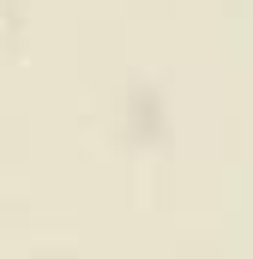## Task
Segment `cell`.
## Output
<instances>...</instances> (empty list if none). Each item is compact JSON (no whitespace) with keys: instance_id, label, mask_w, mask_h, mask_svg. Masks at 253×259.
I'll return each mask as SVG.
<instances>
[{"instance_id":"obj_1","label":"cell","mask_w":253,"mask_h":259,"mask_svg":"<svg viewBox=\"0 0 253 259\" xmlns=\"http://www.w3.org/2000/svg\"><path fill=\"white\" fill-rule=\"evenodd\" d=\"M6 24H12V6H6V0H0V30H6Z\"/></svg>"}]
</instances>
